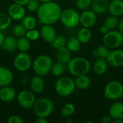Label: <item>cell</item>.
I'll return each mask as SVG.
<instances>
[{"instance_id": "34", "label": "cell", "mask_w": 123, "mask_h": 123, "mask_svg": "<svg viewBox=\"0 0 123 123\" xmlns=\"http://www.w3.org/2000/svg\"><path fill=\"white\" fill-rule=\"evenodd\" d=\"M12 22V19L8 14L4 12H0V30L7 28Z\"/></svg>"}, {"instance_id": "23", "label": "cell", "mask_w": 123, "mask_h": 123, "mask_svg": "<svg viewBox=\"0 0 123 123\" xmlns=\"http://www.w3.org/2000/svg\"><path fill=\"white\" fill-rule=\"evenodd\" d=\"M0 48L8 52H14L17 49V40L14 37L7 36L4 37Z\"/></svg>"}, {"instance_id": "12", "label": "cell", "mask_w": 123, "mask_h": 123, "mask_svg": "<svg viewBox=\"0 0 123 123\" xmlns=\"http://www.w3.org/2000/svg\"><path fill=\"white\" fill-rule=\"evenodd\" d=\"M97 22V14L93 10L85 9L80 15L79 23L83 27H92Z\"/></svg>"}, {"instance_id": "50", "label": "cell", "mask_w": 123, "mask_h": 123, "mask_svg": "<svg viewBox=\"0 0 123 123\" xmlns=\"http://www.w3.org/2000/svg\"><path fill=\"white\" fill-rule=\"evenodd\" d=\"M122 1H123V0H122Z\"/></svg>"}, {"instance_id": "2", "label": "cell", "mask_w": 123, "mask_h": 123, "mask_svg": "<svg viewBox=\"0 0 123 123\" xmlns=\"http://www.w3.org/2000/svg\"><path fill=\"white\" fill-rule=\"evenodd\" d=\"M67 65L70 74L76 77L86 75L91 69L89 61L83 57L71 58Z\"/></svg>"}, {"instance_id": "19", "label": "cell", "mask_w": 123, "mask_h": 123, "mask_svg": "<svg viewBox=\"0 0 123 123\" xmlns=\"http://www.w3.org/2000/svg\"><path fill=\"white\" fill-rule=\"evenodd\" d=\"M108 11L112 16L120 17L123 15V1L122 0H113L110 2L108 6Z\"/></svg>"}, {"instance_id": "1", "label": "cell", "mask_w": 123, "mask_h": 123, "mask_svg": "<svg viewBox=\"0 0 123 123\" xmlns=\"http://www.w3.org/2000/svg\"><path fill=\"white\" fill-rule=\"evenodd\" d=\"M61 12L60 5L53 1L41 4L37 11V14L40 23L52 25L60 20Z\"/></svg>"}, {"instance_id": "9", "label": "cell", "mask_w": 123, "mask_h": 123, "mask_svg": "<svg viewBox=\"0 0 123 123\" xmlns=\"http://www.w3.org/2000/svg\"><path fill=\"white\" fill-rule=\"evenodd\" d=\"M32 66V59L27 52L19 53L14 59V68L21 72L27 71Z\"/></svg>"}, {"instance_id": "24", "label": "cell", "mask_w": 123, "mask_h": 123, "mask_svg": "<svg viewBox=\"0 0 123 123\" xmlns=\"http://www.w3.org/2000/svg\"><path fill=\"white\" fill-rule=\"evenodd\" d=\"M74 81H75L76 87L81 90H86L89 89L92 84L91 79L86 75L77 76Z\"/></svg>"}, {"instance_id": "18", "label": "cell", "mask_w": 123, "mask_h": 123, "mask_svg": "<svg viewBox=\"0 0 123 123\" xmlns=\"http://www.w3.org/2000/svg\"><path fill=\"white\" fill-rule=\"evenodd\" d=\"M30 86V89L33 92L39 94L43 92L45 84L42 76L36 75L31 78Z\"/></svg>"}, {"instance_id": "48", "label": "cell", "mask_w": 123, "mask_h": 123, "mask_svg": "<svg viewBox=\"0 0 123 123\" xmlns=\"http://www.w3.org/2000/svg\"><path fill=\"white\" fill-rule=\"evenodd\" d=\"M122 99H123V96H122Z\"/></svg>"}, {"instance_id": "6", "label": "cell", "mask_w": 123, "mask_h": 123, "mask_svg": "<svg viewBox=\"0 0 123 123\" xmlns=\"http://www.w3.org/2000/svg\"><path fill=\"white\" fill-rule=\"evenodd\" d=\"M80 14L74 9L68 8L61 12L60 20L63 25L67 28H74L79 23Z\"/></svg>"}, {"instance_id": "36", "label": "cell", "mask_w": 123, "mask_h": 123, "mask_svg": "<svg viewBox=\"0 0 123 123\" xmlns=\"http://www.w3.org/2000/svg\"><path fill=\"white\" fill-rule=\"evenodd\" d=\"M25 36H26L30 41H34V40H37V39L40 37V31H39V30H35V29L34 28V29L27 30V32H26Z\"/></svg>"}, {"instance_id": "31", "label": "cell", "mask_w": 123, "mask_h": 123, "mask_svg": "<svg viewBox=\"0 0 123 123\" xmlns=\"http://www.w3.org/2000/svg\"><path fill=\"white\" fill-rule=\"evenodd\" d=\"M66 43H67L66 38L63 35H56L55 39L50 43V45L53 47V48L57 50L58 48H60L61 47L66 46Z\"/></svg>"}, {"instance_id": "10", "label": "cell", "mask_w": 123, "mask_h": 123, "mask_svg": "<svg viewBox=\"0 0 123 123\" xmlns=\"http://www.w3.org/2000/svg\"><path fill=\"white\" fill-rule=\"evenodd\" d=\"M36 99L34 94L27 90L20 92L17 96V102L19 105L25 110L31 109L35 103Z\"/></svg>"}, {"instance_id": "43", "label": "cell", "mask_w": 123, "mask_h": 123, "mask_svg": "<svg viewBox=\"0 0 123 123\" xmlns=\"http://www.w3.org/2000/svg\"><path fill=\"white\" fill-rule=\"evenodd\" d=\"M35 123H48V120H47V118H45V117H37V119L36 120Z\"/></svg>"}, {"instance_id": "42", "label": "cell", "mask_w": 123, "mask_h": 123, "mask_svg": "<svg viewBox=\"0 0 123 123\" xmlns=\"http://www.w3.org/2000/svg\"><path fill=\"white\" fill-rule=\"evenodd\" d=\"M117 27H118V30L120 31V32L123 35V18L119 21V24H118Z\"/></svg>"}, {"instance_id": "33", "label": "cell", "mask_w": 123, "mask_h": 123, "mask_svg": "<svg viewBox=\"0 0 123 123\" xmlns=\"http://www.w3.org/2000/svg\"><path fill=\"white\" fill-rule=\"evenodd\" d=\"M65 64L61 63L60 62H57L55 63H53L52 66V68H51V73L53 74V76H61L63 73L65 72Z\"/></svg>"}, {"instance_id": "49", "label": "cell", "mask_w": 123, "mask_h": 123, "mask_svg": "<svg viewBox=\"0 0 123 123\" xmlns=\"http://www.w3.org/2000/svg\"><path fill=\"white\" fill-rule=\"evenodd\" d=\"M122 84H123V83H122Z\"/></svg>"}, {"instance_id": "44", "label": "cell", "mask_w": 123, "mask_h": 123, "mask_svg": "<svg viewBox=\"0 0 123 123\" xmlns=\"http://www.w3.org/2000/svg\"><path fill=\"white\" fill-rule=\"evenodd\" d=\"M14 3L21 4V5H26V4L29 1V0H13Z\"/></svg>"}, {"instance_id": "26", "label": "cell", "mask_w": 123, "mask_h": 123, "mask_svg": "<svg viewBox=\"0 0 123 123\" xmlns=\"http://www.w3.org/2000/svg\"><path fill=\"white\" fill-rule=\"evenodd\" d=\"M109 52H110V48L103 44V45H99L97 48L93 50L92 55L93 57L97 58H106Z\"/></svg>"}, {"instance_id": "20", "label": "cell", "mask_w": 123, "mask_h": 123, "mask_svg": "<svg viewBox=\"0 0 123 123\" xmlns=\"http://www.w3.org/2000/svg\"><path fill=\"white\" fill-rule=\"evenodd\" d=\"M108 66L109 64L106 58H99L94 63L92 68H93L94 72L97 75H103L107 71Z\"/></svg>"}, {"instance_id": "30", "label": "cell", "mask_w": 123, "mask_h": 123, "mask_svg": "<svg viewBox=\"0 0 123 123\" xmlns=\"http://www.w3.org/2000/svg\"><path fill=\"white\" fill-rule=\"evenodd\" d=\"M119 19H118V17H115V16H112V15H110L109 17H107L105 21H104V25L108 27V29L110 30H115L116 27H117L118 26V24H119Z\"/></svg>"}, {"instance_id": "16", "label": "cell", "mask_w": 123, "mask_h": 123, "mask_svg": "<svg viewBox=\"0 0 123 123\" xmlns=\"http://www.w3.org/2000/svg\"><path fill=\"white\" fill-rule=\"evenodd\" d=\"M16 97V92L14 88L6 86L0 89V100L3 102H11Z\"/></svg>"}, {"instance_id": "28", "label": "cell", "mask_w": 123, "mask_h": 123, "mask_svg": "<svg viewBox=\"0 0 123 123\" xmlns=\"http://www.w3.org/2000/svg\"><path fill=\"white\" fill-rule=\"evenodd\" d=\"M22 24L27 30H29L34 29L36 27L37 20L32 16H30V15L25 16L22 19Z\"/></svg>"}, {"instance_id": "14", "label": "cell", "mask_w": 123, "mask_h": 123, "mask_svg": "<svg viewBox=\"0 0 123 123\" xmlns=\"http://www.w3.org/2000/svg\"><path fill=\"white\" fill-rule=\"evenodd\" d=\"M40 33L42 39L45 42L49 43H50L57 35L55 30L51 26V25H43L41 27Z\"/></svg>"}, {"instance_id": "27", "label": "cell", "mask_w": 123, "mask_h": 123, "mask_svg": "<svg viewBox=\"0 0 123 123\" xmlns=\"http://www.w3.org/2000/svg\"><path fill=\"white\" fill-rule=\"evenodd\" d=\"M81 44V43L77 37H71L68 40H67L66 47L71 53H76L80 50Z\"/></svg>"}, {"instance_id": "17", "label": "cell", "mask_w": 123, "mask_h": 123, "mask_svg": "<svg viewBox=\"0 0 123 123\" xmlns=\"http://www.w3.org/2000/svg\"><path fill=\"white\" fill-rule=\"evenodd\" d=\"M14 76L12 71L4 66H0V87L9 86L13 81Z\"/></svg>"}, {"instance_id": "5", "label": "cell", "mask_w": 123, "mask_h": 123, "mask_svg": "<svg viewBox=\"0 0 123 123\" xmlns=\"http://www.w3.org/2000/svg\"><path fill=\"white\" fill-rule=\"evenodd\" d=\"M35 114L40 117H48L53 112V102L48 98H40L35 101L33 106Z\"/></svg>"}, {"instance_id": "39", "label": "cell", "mask_w": 123, "mask_h": 123, "mask_svg": "<svg viewBox=\"0 0 123 123\" xmlns=\"http://www.w3.org/2000/svg\"><path fill=\"white\" fill-rule=\"evenodd\" d=\"M7 123H23V120L21 117L18 116V115H12L11 117H9V119L7 120Z\"/></svg>"}, {"instance_id": "8", "label": "cell", "mask_w": 123, "mask_h": 123, "mask_svg": "<svg viewBox=\"0 0 123 123\" xmlns=\"http://www.w3.org/2000/svg\"><path fill=\"white\" fill-rule=\"evenodd\" d=\"M103 43L109 48L115 49L123 43V35L119 30H111L104 35Z\"/></svg>"}, {"instance_id": "15", "label": "cell", "mask_w": 123, "mask_h": 123, "mask_svg": "<svg viewBox=\"0 0 123 123\" xmlns=\"http://www.w3.org/2000/svg\"><path fill=\"white\" fill-rule=\"evenodd\" d=\"M109 115L113 120H123V102H115L109 108Z\"/></svg>"}, {"instance_id": "7", "label": "cell", "mask_w": 123, "mask_h": 123, "mask_svg": "<svg viewBox=\"0 0 123 123\" xmlns=\"http://www.w3.org/2000/svg\"><path fill=\"white\" fill-rule=\"evenodd\" d=\"M123 94V84L118 81H112L105 87L104 96L109 100L115 101L122 98Z\"/></svg>"}, {"instance_id": "22", "label": "cell", "mask_w": 123, "mask_h": 123, "mask_svg": "<svg viewBox=\"0 0 123 123\" xmlns=\"http://www.w3.org/2000/svg\"><path fill=\"white\" fill-rule=\"evenodd\" d=\"M56 59L58 62L67 64L71 59V52L66 46L58 48L56 50Z\"/></svg>"}, {"instance_id": "13", "label": "cell", "mask_w": 123, "mask_h": 123, "mask_svg": "<svg viewBox=\"0 0 123 123\" xmlns=\"http://www.w3.org/2000/svg\"><path fill=\"white\" fill-rule=\"evenodd\" d=\"M7 14L9 15L12 19L22 20L25 16V9L23 7V5L14 3L9 6Z\"/></svg>"}, {"instance_id": "11", "label": "cell", "mask_w": 123, "mask_h": 123, "mask_svg": "<svg viewBox=\"0 0 123 123\" xmlns=\"http://www.w3.org/2000/svg\"><path fill=\"white\" fill-rule=\"evenodd\" d=\"M106 60L108 64L115 68L123 66V50L115 49L110 50Z\"/></svg>"}, {"instance_id": "46", "label": "cell", "mask_w": 123, "mask_h": 123, "mask_svg": "<svg viewBox=\"0 0 123 123\" xmlns=\"http://www.w3.org/2000/svg\"><path fill=\"white\" fill-rule=\"evenodd\" d=\"M112 123H123V120H112Z\"/></svg>"}, {"instance_id": "4", "label": "cell", "mask_w": 123, "mask_h": 123, "mask_svg": "<svg viewBox=\"0 0 123 123\" xmlns=\"http://www.w3.org/2000/svg\"><path fill=\"white\" fill-rule=\"evenodd\" d=\"M74 80L68 76L60 77L55 82V90L57 94L62 97L70 96L75 90Z\"/></svg>"}, {"instance_id": "40", "label": "cell", "mask_w": 123, "mask_h": 123, "mask_svg": "<svg viewBox=\"0 0 123 123\" xmlns=\"http://www.w3.org/2000/svg\"><path fill=\"white\" fill-rule=\"evenodd\" d=\"M112 117L110 115H105V116H104L102 118V120H101V122L102 123H111L112 122Z\"/></svg>"}, {"instance_id": "41", "label": "cell", "mask_w": 123, "mask_h": 123, "mask_svg": "<svg viewBox=\"0 0 123 123\" xmlns=\"http://www.w3.org/2000/svg\"><path fill=\"white\" fill-rule=\"evenodd\" d=\"M99 30H100V32H101L102 34H103V35L106 34L107 32H108L110 31V30L108 29V27H107L104 24H103V25H102V26H101V27H100Z\"/></svg>"}, {"instance_id": "21", "label": "cell", "mask_w": 123, "mask_h": 123, "mask_svg": "<svg viewBox=\"0 0 123 123\" xmlns=\"http://www.w3.org/2000/svg\"><path fill=\"white\" fill-rule=\"evenodd\" d=\"M110 0H92V10L97 14H103L108 10Z\"/></svg>"}, {"instance_id": "45", "label": "cell", "mask_w": 123, "mask_h": 123, "mask_svg": "<svg viewBox=\"0 0 123 123\" xmlns=\"http://www.w3.org/2000/svg\"><path fill=\"white\" fill-rule=\"evenodd\" d=\"M4 34L1 32V31L0 30V46L1 45V44H2V43H3V41H4Z\"/></svg>"}, {"instance_id": "35", "label": "cell", "mask_w": 123, "mask_h": 123, "mask_svg": "<svg viewBox=\"0 0 123 123\" xmlns=\"http://www.w3.org/2000/svg\"><path fill=\"white\" fill-rule=\"evenodd\" d=\"M27 30L23 26L22 24H19L14 26L13 28V35L17 37H21L25 36Z\"/></svg>"}, {"instance_id": "3", "label": "cell", "mask_w": 123, "mask_h": 123, "mask_svg": "<svg viewBox=\"0 0 123 123\" xmlns=\"http://www.w3.org/2000/svg\"><path fill=\"white\" fill-rule=\"evenodd\" d=\"M53 64V60L50 56L40 55L35 59L32 66L35 74L43 77L50 73Z\"/></svg>"}, {"instance_id": "25", "label": "cell", "mask_w": 123, "mask_h": 123, "mask_svg": "<svg viewBox=\"0 0 123 123\" xmlns=\"http://www.w3.org/2000/svg\"><path fill=\"white\" fill-rule=\"evenodd\" d=\"M92 32L90 31L89 28L83 27L80 29L77 32V38L80 41L81 43L86 44L88 43L92 39Z\"/></svg>"}, {"instance_id": "32", "label": "cell", "mask_w": 123, "mask_h": 123, "mask_svg": "<svg viewBox=\"0 0 123 123\" xmlns=\"http://www.w3.org/2000/svg\"><path fill=\"white\" fill-rule=\"evenodd\" d=\"M75 112V107L71 103H66L62 107L61 113V115L66 118H69Z\"/></svg>"}, {"instance_id": "47", "label": "cell", "mask_w": 123, "mask_h": 123, "mask_svg": "<svg viewBox=\"0 0 123 123\" xmlns=\"http://www.w3.org/2000/svg\"><path fill=\"white\" fill-rule=\"evenodd\" d=\"M40 2H43V3H44V2H49V1H53V0H39Z\"/></svg>"}, {"instance_id": "37", "label": "cell", "mask_w": 123, "mask_h": 123, "mask_svg": "<svg viewBox=\"0 0 123 123\" xmlns=\"http://www.w3.org/2000/svg\"><path fill=\"white\" fill-rule=\"evenodd\" d=\"M91 4L92 0H76L75 1V6L76 8L81 10L87 9Z\"/></svg>"}, {"instance_id": "38", "label": "cell", "mask_w": 123, "mask_h": 123, "mask_svg": "<svg viewBox=\"0 0 123 123\" xmlns=\"http://www.w3.org/2000/svg\"><path fill=\"white\" fill-rule=\"evenodd\" d=\"M39 0H29V1L26 4V6L27 10L30 12H37L40 4Z\"/></svg>"}, {"instance_id": "29", "label": "cell", "mask_w": 123, "mask_h": 123, "mask_svg": "<svg viewBox=\"0 0 123 123\" xmlns=\"http://www.w3.org/2000/svg\"><path fill=\"white\" fill-rule=\"evenodd\" d=\"M30 48V40L25 36L19 37L17 40V49L21 52H27Z\"/></svg>"}]
</instances>
